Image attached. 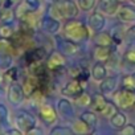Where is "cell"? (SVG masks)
Segmentation results:
<instances>
[{"mask_svg":"<svg viewBox=\"0 0 135 135\" xmlns=\"http://www.w3.org/2000/svg\"><path fill=\"white\" fill-rule=\"evenodd\" d=\"M89 28L80 20H69L64 25V35L68 40L74 42H82L86 41L90 37Z\"/></svg>","mask_w":135,"mask_h":135,"instance_id":"cell-1","label":"cell"},{"mask_svg":"<svg viewBox=\"0 0 135 135\" xmlns=\"http://www.w3.org/2000/svg\"><path fill=\"white\" fill-rule=\"evenodd\" d=\"M78 12V6L72 0H56L52 7V15L56 19L72 20L77 17Z\"/></svg>","mask_w":135,"mask_h":135,"instance_id":"cell-2","label":"cell"},{"mask_svg":"<svg viewBox=\"0 0 135 135\" xmlns=\"http://www.w3.org/2000/svg\"><path fill=\"white\" fill-rule=\"evenodd\" d=\"M114 102L117 107L120 109H131L135 105V90L120 89L114 94Z\"/></svg>","mask_w":135,"mask_h":135,"instance_id":"cell-3","label":"cell"},{"mask_svg":"<svg viewBox=\"0 0 135 135\" xmlns=\"http://www.w3.org/2000/svg\"><path fill=\"white\" fill-rule=\"evenodd\" d=\"M85 85H86L85 82H82V81H80V80H77V78H73V80H70L69 82H68V84L62 88L61 93H62L64 95H66V97L77 98V97L84 91Z\"/></svg>","mask_w":135,"mask_h":135,"instance_id":"cell-4","label":"cell"},{"mask_svg":"<svg viewBox=\"0 0 135 135\" xmlns=\"http://www.w3.org/2000/svg\"><path fill=\"white\" fill-rule=\"evenodd\" d=\"M16 126L21 131H28L29 128L36 126V118L27 111H21L16 117Z\"/></svg>","mask_w":135,"mask_h":135,"instance_id":"cell-5","label":"cell"},{"mask_svg":"<svg viewBox=\"0 0 135 135\" xmlns=\"http://www.w3.org/2000/svg\"><path fill=\"white\" fill-rule=\"evenodd\" d=\"M65 66V57L60 52H52L46 58V68L52 72L61 70Z\"/></svg>","mask_w":135,"mask_h":135,"instance_id":"cell-6","label":"cell"},{"mask_svg":"<svg viewBox=\"0 0 135 135\" xmlns=\"http://www.w3.org/2000/svg\"><path fill=\"white\" fill-rule=\"evenodd\" d=\"M24 90L21 88V85L16 84V82H11L8 86V99L11 103L13 105H20L24 101Z\"/></svg>","mask_w":135,"mask_h":135,"instance_id":"cell-7","label":"cell"},{"mask_svg":"<svg viewBox=\"0 0 135 135\" xmlns=\"http://www.w3.org/2000/svg\"><path fill=\"white\" fill-rule=\"evenodd\" d=\"M57 46L62 54H68V56H74L80 50L77 42L70 41L68 38H61V37H57Z\"/></svg>","mask_w":135,"mask_h":135,"instance_id":"cell-8","label":"cell"},{"mask_svg":"<svg viewBox=\"0 0 135 135\" xmlns=\"http://www.w3.org/2000/svg\"><path fill=\"white\" fill-rule=\"evenodd\" d=\"M88 24H89V29L91 32H101L103 28H105V24H106V20H105V16L102 12H93L90 16H89V20H88Z\"/></svg>","mask_w":135,"mask_h":135,"instance_id":"cell-9","label":"cell"},{"mask_svg":"<svg viewBox=\"0 0 135 135\" xmlns=\"http://www.w3.org/2000/svg\"><path fill=\"white\" fill-rule=\"evenodd\" d=\"M119 0H99L98 2V8L102 13L109 15V16H114L117 15L118 9H119Z\"/></svg>","mask_w":135,"mask_h":135,"instance_id":"cell-10","label":"cell"},{"mask_svg":"<svg viewBox=\"0 0 135 135\" xmlns=\"http://www.w3.org/2000/svg\"><path fill=\"white\" fill-rule=\"evenodd\" d=\"M38 113H40L41 119L45 123H48V124H53L57 120V113H56V110L53 109V106H50L48 103H42L40 106Z\"/></svg>","mask_w":135,"mask_h":135,"instance_id":"cell-11","label":"cell"},{"mask_svg":"<svg viewBox=\"0 0 135 135\" xmlns=\"http://www.w3.org/2000/svg\"><path fill=\"white\" fill-rule=\"evenodd\" d=\"M41 27H42V29L46 33L56 35L60 31V28H61V23L58 21V19H56L53 16H45L41 20Z\"/></svg>","mask_w":135,"mask_h":135,"instance_id":"cell-12","label":"cell"},{"mask_svg":"<svg viewBox=\"0 0 135 135\" xmlns=\"http://www.w3.org/2000/svg\"><path fill=\"white\" fill-rule=\"evenodd\" d=\"M45 57H46V52L44 48H33V49H29L28 52H25V54H24V58L28 65L35 64V62H41Z\"/></svg>","mask_w":135,"mask_h":135,"instance_id":"cell-13","label":"cell"},{"mask_svg":"<svg viewBox=\"0 0 135 135\" xmlns=\"http://www.w3.org/2000/svg\"><path fill=\"white\" fill-rule=\"evenodd\" d=\"M117 16L123 23H127V24L135 23V9L130 6H120L117 12Z\"/></svg>","mask_w":135,"mask_h":135,"instance_id":"cell-14","label":"cell"},{"mask_svg":"<svg viewBox=\"0 0 135 135\" xmlns=\"http://www.w3.org/2000/svg\"><path fill=\"white\" fill-rule=\"evenodd\" d=\"M57 110L58 113L65 118V119H70L74 114V110H73V105L69 99H66V98H62L58 101L57 103Z\"/></svg>","mask_w":135,"mask_h":135,"instance_id":"cell-15","label":"cell"},{"mask_svg":"<svg viewBox=\"0 0 135 135\" xmlns=\"http://www.w3.org/2000/svg\"><path fill=\"white\" fill-rule=\"evenodd\" d=\"M111 56V49L110 46H101V45H95L94 50H93V57L97 62H106L110 60Z\"/></svg>","mask_w":135,"mask_h":135,"instance_id":"cell-16","label":"cell"},{"mask_svg":"<svg viewBox=\"0 0 135 135\" xmlns=\"http://www.w3.org/2000/svg\"><path fill=\"white\" fill-rule=\"evenodd\" d=\"M117 85H118V77H115V76L106 77L105 80L101 81V85H99L101 93L102 94H110L117 89Z\"/></svg>","mask_w":135,"mask_h":135,"instance_id":"cell-17","label":"cell"},{"mask_svg":"<svg viewBox=\"0 0 135 135\" xmlns=\"http://www.w3.org/2000/svg\"><path fill=\"white\" fill-rule=\"evenodd\" d=\"M72 132L76 134V135H89L91 132V127L80 118V119L73 120V123H72Z\"/></svg>","mask_w":135,"mask_h":135,"instance_id":"cell-18","label":"cell"},{"mask_svg":"<svg viewBox=\"0 0 135 135\" xmlns=\"http://www.w3.org/2000/svg\"><path fill=\"white\" fill-rule=\"evenodd\" d=\"M90 74H91V77H93L94 81L101 82L102 80H105L107 77V69H106V66L102 62H97V64L93 65Z\"/></svg>","mask_w":135,"mask_h":135,"instance_id":"cell-19","label":"cell"},{"mask_svg":"<svg viewBox=\"0 0 135 135\" xmlns=\"http://www.w3.org/2000/svg\"><path fill=\"white\" fill-rule=\"evenodd\" d=\"M38 85H40L38 77L33 76V77L25 78V80H24V84L21 85V88H23L25 95H32V93H33L36 89H38Z\"/></svg>","mask_w":135,"mask_h":135,"instance_id":"cell-20","label":"cell"},{"mask_svg":"<svg viewBox=\"0 0 135 135\" xmlns=\"http://www.w3.org/2000/svg\"><path fill=\"white\" fill-rule=\"evenodd\" d=\"M106 102H107V101H106V98H105L102 94H97V95H94V97L91 98L90 106H91V109H93L94 113H101V111L105 109Z\"/></svg>","mask_w":135,"mask_h":135,"instance_id":"cell-21","label":"cell"},{"mask_svg":"<svg viewBox=\"0 0 135 135\" xmlns=\"http://www.w3.org/2000/svg\"><path fill=\"white\" fill-rule=\"evenodd\" d=\"M94 40H95V44L101 45V46H111V44L114 42L111 35L106 33V32H97Z\"/></svg>","mask_w":135,"mask_h":135,"instance_id":"cell-22","label":"cell"},{"mask_svg":"<svg viewBox=\"0 0 135 135\" xmlns=\"http://www.w3.org/2000/svg\"><path fill=\"white\" fill-rule=\"evenodd\" d=\"M110 123H111V126L115 127V128H122V127L127 123V118H126V115H124L123 113L117 111V113L110 118Z\"/></svg>","mask_w":135,"mask_h":135,"instance_id":"cell-23","label":"cell"},{"mask_svg":"<svg viewBox=\"0 0 135 135\" xmlns=\"http://www.w3.org/2000/svg\"><path fill=\"white\" fill-rule=\"evenodd\" d=\"M15 52V45L8 38L0 37V54H12Z\"/></svg>","mask_w":135,"mask_h":135,"instance_id":"cell-24","label":"cell"},{"mask_svg":"<svg viewBox=\"0 0 135 135\" xmlns=\"http://www.w3.org/2000/svg\"><path fill=\"white\" fill-rule=\"evenodd\" d=\"M81 119L85 123H88L91 128L97 124V115H95L94 111H85V113H82L81 114Z\"/></svg>","mask_w":135,"mask_h":135,"instance_id":"cell-25","label":"cell"},{"mask_svg":"<svg viewBox=\"0 0 135 135\" xmlns=\"http://www.w3.org/2000/svg\"><path fill=\"white\" fill-rule=\"evenodd\" d=\"M118 111V109H117V105L115 103H111V102H106V106H105V109L101 111V114L103 115V117H106V118H111L115 113Z\"/></svg>","mask_w":135,"mask_h":135,"instance_id":"cell-26","label":"cell"},{"mask_svg":"<svg viewBox=\"0 0 135 135\" xmlns=\"http://www.w3.org/2000/svg\"><path fill=\"white\" fill-rule=\"evenodd\" d=\"M76 99V103L78 105V106H90V103H91V97L88 94V93H85V91H82L77 98H74Z\"/></svg>","mask_w":135,"mask_h":135,"instance_id":"cell-27","label":"cell"},{"mask_svg":"<svg viewBox=\"0 0 135 135\" xmlns=\"http://www.w3.org/2000/svg\"><path fill=\"white\" fill-rule=\"evenodd\" d=\"M122 85L124 89L135 90V74H127L122 78Z\"/></svg>","mask_w":135,"mask_h":135,"instance_id":"cell-28","label":"cell"},{"mask_svg":"<svg viewBox=\"0 0 135 135\" xmlns=\"http://www.w3.org/2000/svg\"><path fill=\"white\" fill-rule=\"evenodd\" d=\"M12 66V57L9 54H0V69H9Z\"/></svg>","mask_w":135,"mask_h":135,"instance_id":"cell-29","label":"cell"},{"mask_svg":"<svg viewBox=\"0 0 135 135\" xmlns=\"http://www.w3.org/2000/svg\"><path fill=\"white\" fill-rule=\"evenodd\" d=\"M13 35V28L11 27V24L4 23L0 25V36L4 37V38H9Z\"/></svg>","mask_w":135,"mask_h":135,"instance_id":"cell-30","label":"cell"},{"mask_svg":"<svg viewBox=\"0 0 135 135\" xmlns=\"http://www.w3.org/2000/svg\"><path fill=\"white\" fill-rule=\"evenodd\" d=\"M78 8L80 9H82V11H90V9H93L94 8V6H95V0H78Z\"/></svg>","mask_w":135,"mask_h":135,"instance_id":"cell-31","label":"cell"},{"mask_svg":"<svg viewBox=\"0 0 135 135\" xmlns=\"http://www.w3.org/2000/svg\"><path fill=\"white\" fill-rule=\"evenodd\" d=\"M123 60H124V62H127L130 65H135V48L127 49L123 54Z\"/></svg>","mask_w":135,"mask_h":135,"instance_id":"cell-32","label":"cell"},{"mask_svg":"<svg viewBox=\"0 0 135 135\" xmlns=\"http://www.w3.org/2000/svg\"><path fill=\"white\" fill-rule=\"evenodd\" d=\"M16 77H17V70H16V68H12V66L9 68V69H7L6 73L3 74V78L7 80V81H9V84L11 82H15Z\"/></svg>","mask_w":135,"mask_h":135,"instance_id":"cell-33","label":"cell"},{"mask_svg":"<svg viewBox=\"0 0 135 135\" xmlns=\"http://www.w3.org/2000/svg\"><path fill=\"white\" fill-rule=\"evenodd\" d=\"M24 7L29 12H36L40 8V0H25V2H24Z\"/></svg>","mask_w":135,"mask_h":135,"instance_id":"cell-34","label":"cell"},{"mask_svg":"<svg viewBox=\"0 0 135 135\" xmlns=\"http://www.w3.org/2000/svg\"><path fill=\"white\" fill-rule=\"evenodd\" d=\"M50 135H70V130L66 127H54L50 131Z\"/></svg>","mask_w":135,"mask_h":135,"instance_id":"cell-35","label":"cell"},{"mask_svg":"<svg viewBox=\"0 0 135 135\" xmlns=\"http://www.w3.org/2000/svg\"><path fill=\"white\" fill-rule=\"evenodd\" d=\"M122 135H135V126L134 124H124L120 131Z\"/></svg>","mask_w":135,"mask_h":135,"instance_id":"cell-36","label":"cell"},{"mask_svg":"<svg viewBox=\"0 0 135 135\" xmlns=\"http://www.w3.org/2000/svg\"><path fill=\"white\" fill-rule=\"evenodd\" d=\"M7 115H8L7 107H6L4 105H0V124H2V123L7 119Z\"/></svg>","mask_w":135,"mask_h":135,"instance_id":"cell-37","label":"cell"},{"mask_svg":"<svg viewBox=\"0 0 135 135\" xmlns=\"http://www.w3.org/2000/svg\"><path fill=\"white\" fill-rule=\"evenodd\" d=\"M25 135H42V131L35 126V127L29 128L28 131H25Z\"/></svg>","mask_w":135,"mask_h":135,"instance_id":"cell-38","label":"cell"},{"mask_svg":"<svg viewBox=\"0 0 135 135\" xmlns=\"http://www.w3.org/2000/svg\"><path fill=\"white\" fill-rule=\"evenodd\" d=\"M8 135H23V134H21V130H19V128H12V130L8 132Z\"/></svg>","mask_w":135,"mask_h":135,"instance_id":"cell-39","label":"cell"},{"mask_svg":"<svg viewBox=\"0 0 135 135\" xmlns=\"http://www.w3.org/2000/svg\"><path fill=\"white\" fill-rule=\"evenodd\" d=\"M0 135H8L7 132H3V131H0Z\"/></svg>","mask_w":135,"mask_h":135,"instance_id":"cell-40","label":"cell"},{"mask_svg":"<svg viewBox=\"0 0 135 135\" xmlns=\"http://www.w3.org/2000/svg\"><path fill=\"white\" fill-rule=\"evenodd\" d=\"M2 78H3V74H2V73H0V81H2Z\"/></svg>","mask_w":135,"mask_h":135,"instance_id":"cell-41","label":"cell"},{"mask_svg":"<svg viewBox=\"0 0 135 135\" xmlns=\"http://www.w3.org/2000/svg\"><path fill=\"white\" fill-rule=\"evenodd\" d=\"M48 2H52V3H54V2H56V0H48Z\"/></svg>","mask_w":135,"mask_h":135,"instance_id":"cell-42","label":"cell"},{"mask_svg":"<svg viewBox=\"0 0 135 135\" xmlns=\"http://www.w3.org/2000/svg\"><path fill=\"white\" fill-rule=\"evenodd\" d=\"M2 3H3V2H2V0H0V7H2Z\"/></svg>","mask_w":135,"mask_h":135,"instance_id":"cell-43","label":"cell"},{"mask_svg":"<svg viewBox=\"0 0 135 135\" xmlns=\"http://www.w3.org/2000/svg\"><path fill=\"white\" fill-rule=\"evenodd\" d=\"M131 2H132V3H134V4H135V0H131Z\"/></svg>","mask_w":135,"mask_h":135,"instance_id":"cell-44","label":"cell"},{"mask_svg":"<svg viewBox=\"0 0 135 135\" xmlns=\"http://www.w3.org/2000/svg\"><path fill=\"white\" fill-rule=\"evenodd\" d=\"M90 135H95V134H90Z\"/></svg>","mask_w":135,"mask_h":135,"instance_id":"cell-45","label":"cell"},{"mask_svg":"<svg viewBox=\"0 0 135 135\" xmlns=\"http://www.w3.org/2000/svg\"><path fill=\"white\" fill-rule=\"evenodd\" d=\"M2 2H3V0H2Z\"/></svg>","mask_w":135,"mask_h":135,"instance_id":"cell-46","label":"cell"}]
</instances>
